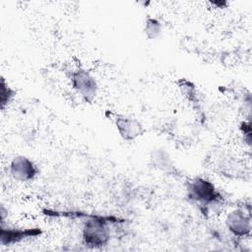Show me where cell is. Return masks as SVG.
Returning a JSON list of instances; mask_svg holds the SVG:
<instances>
[{
  "instance_id": "obj_11",
  "label": "cell",
  "mask_w": 252,
  "mask_h": 252,
  "mask_svg": "<svg viewBox=\"0 0 252 252\" xmlns=\"http://www.w3.org/2000/svg\"><path fill=\"white\" fill-rule=\"evenodd\" d=\"M162 31V25L158 19L155 17H148L145 21L144 32L149 39L158 38Z\"/></svg>"
},
{
  "instance_id": "obj_1",
  "label": "cell",
  "mask_w": 252,
  "mask_h": 252,
  "mask_svg": "<svg viewBox=\"0 0 252 252\" xmlns=\"http://www.w3.org/2000/svg\"><path fill=\"white\" fill-rule=\"evenodd\" d=\"M124 220L110 215H98L93 213L84 220L81 240L84 246L89 249H100L105 247L111 239L112 224H121Z\"/></svg>"
},
{
  "instance_id": "obj_2",
  "label": "cell",
  "mask_w": 252,
  "mask_h": 252,
  "mask_svg": "<svg viewBox=\"0 0 252 252\" xmlns=\"http://www.w3.org/2000/svg\"><path fill=\"white\" fill-rule=\"evenodd\" d=\"M186 195L188 200L197 205L205 215L224 203V198L215 183L203 176H195L187 181Z\"/></svg>"
},
{
  "instance_id": "obj_9",
  "label": "cell",
  "mask_w": 252,
  "mask_h": 252,
  "mask_svg": "<svg viewBox=\"0 0 252 252\" xmlns=\"http://www.w3.org/2000/svg\"><path fill=\"white\" fill-rule=\"evenodd\" d=\"M177 87L181 93V94L189 101L191 104L199 107V95L197 87L187 79H179L177 81Z\"/></svg>"
},
{
  "instance_id": "obj_3",
  "label": "cell",
  "mask_w": 252,
  "mask_h": 252,
  "mask_svg": "<svg viewBox=\"0 0 252 252\" xmlns=\"http://www.w3.org/2000/svg\"><path fill=\"white\" fill-rule=\"evenodd\" d=\"M224 225L229 234L236 240L249 238L252 231L250 208L244 206L230 210L224 218Z\"/></svg>"
},
{
  "instance_id": "obj_4",
  "label": "cell",
  "mask_w": 252,
  "mask_h": 252,
  "mask_svg": "<svg viewBox=\"0 0 252 252\" xmlns=\"http://www.w3.org/2000/svg\"><path fill=\"white\" fill-rule=\"evenodd\" d=\"M69 80L72 89L81 96V98L92 103L97 94L98 85L96 79L89 71L83 68L71 70L69 73Z\"/></svg>"
},
{
  "instance_id": "obj_10",
  "label": "cell",
  "mask_w": 252,
  "mask_h": 252,
  "mask_svg": "<svg viewBox=\"0 0 252 252\" xmlns=\"http://www.w3.org/2000/svg\"><path fill=\"white\" fill-rule=\"evenodd\" d=\"M16 96V91L6 82L5 78L1 77L0 84V108L2 111L9 106Z\"/></svg>"
},
{
  "instance_id": "obj_12",
  "label": "cell",
  "mask_w": 252,
  "mask_h": 252,
  "mask_svg": "<svg viewBox=\"0 0 252 252\" xmlns=\"http://www.w3.org/2000/svg\"><path fill=\"white\" fill-rule=\"evenodd\" d=\"M239 131L241 133V136H242V139L243 141L250 147L251 146V133H252V130H251V122L249 119L247 120H243L240 122L239 124Z\"/></svg>"
},
{
  "instance_id": "obj_6",
  "label": "cell",
  "mask_w": 252,
  "mask_h": 252,
  "mask_svg": "<svg viewBox=\"0 0 252 252\" xmlns=\"http://www.w3.org/2000/svg\"><path fill=\"white\" fill-rule=\"evenodd\" d=\"M40 227H14L5 226L1 223L0 228V243L2 246H13L23 241L38 237L42 234Z\"/></svg>"
},
{
  "instance_id": "obj_8",
  "label": "cell",
  "mask_w": 252,
  "mask_h": 252,
  "mask_svg": "<svg viewBox=\"0 0 252 252\" xmlns=\"http://www.w3.org/2000/svg\"><path fill=\"white\" fill-rule=\"evenodd\" d=\"M150 162L154 168L166 174H174L176 172L174 161L168 152L162 148H156L151 152Z\"/></svg>"
},
{
  "instance_id": "obj_5",
  "label": "cell",
  "mask_w": 252,
  "mask_h": 252,
  "mask_svg": "<svg viewBox=\"0 0 252 252\" xmlns=\"http://www.w3.org/2000/svg\"><path fill=\"white\" fill-rule=\"evenodd\" d=\"M9 173L15 181L28 183L33 181L37 177L39 174V168L29 157L19 155L11 159L9 164Z\"/></svg>"
},
{
  "instance_id": "obj_7",
  "label": "cell",
  "mask_w": 252,
  "mask_h": 252,
  "mask_svg": "<svg viewBox=\"0 0 252 252\" xmlns=\"http://www.w3.org/2000/svg\"><path fill=\"white\" fill-rule=\"evenodd\" d=\"M115 128L122 140L132 142L143 136L145 127L137 118L124 114H115L112 116Z\"/></svg>"
}]
</instances>
